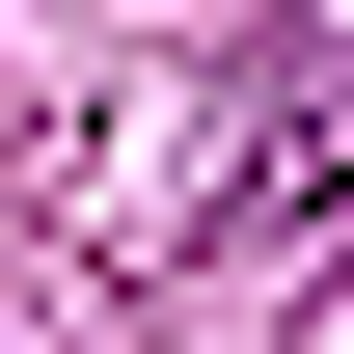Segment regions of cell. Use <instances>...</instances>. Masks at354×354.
<instances>
[{"mask_svg":"<svg viewBox=\"0 0 354 354\" xmlns=\"http://www.w3.org/2000/svg\"><path fill=\"white\" fill-rule=\"evenodd\" d=\"M354 191V0H300V28H245V109H218V218H327Z\"/></svg>","mask_w":354,"mask_h":354,"instance_id":"1","label":"cell"}]
</instances>
